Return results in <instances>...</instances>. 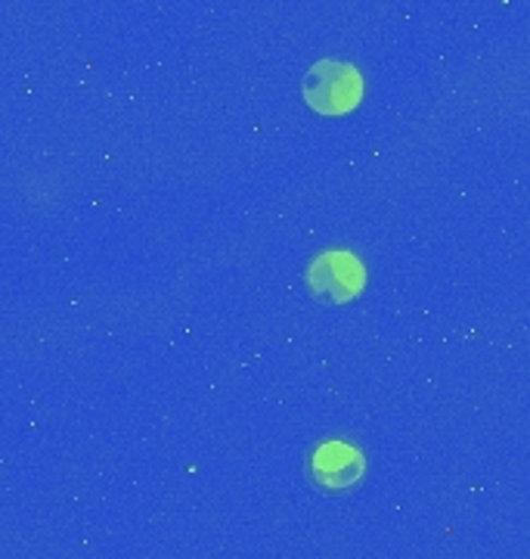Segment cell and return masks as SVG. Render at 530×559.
<instances>
[{
  "label": "cell",
  "instance_id": "cell-1",
  "mask_svg": "<svg viewBox=\"0 0 530 559\" xmlns=\"http://www.w3.org/2000/svg\"><path fill=\"white\" fill-rule=\"evenodd\" d=\"M301 94L320 116H345L363 100V79L351 62L320 60L308 69Z\"/></svg>",
  "mask_w": 530,
  "mask_h": 559
},
{
  "label": "cell",
  "instance_id": "cell-2",
  "mask_svg": "<svg viewBox=\"0 0 530 559\" xmlns=\"http://www.w3.org/2000/svg\"><path fill=\"white\" fill-rule=\"evenodd\" d=\"M308 293L323 305H345L353 296L363 293L366 286V267L363 261L345 252V249H333V252H323L308 264Z\"/></svg>",
  "mask_w": 530,
  "mask_h": 559
},
{
  "label": "cell",
  "instance_id": "cell-3",
  "mask_svg": "<svg viewBox=\"0 0 530 559\" xmlns=\"http://www.w3.org/2000/svg\"><path fill=\"white\" fill-rule=\"evenodd\" d=\"M366 473L363 454L348 441H323L311 457V476L326 491H348Z\"/></svg>",
  "mask_w": 530,
  "mask_h": 559
}]
</instances>
